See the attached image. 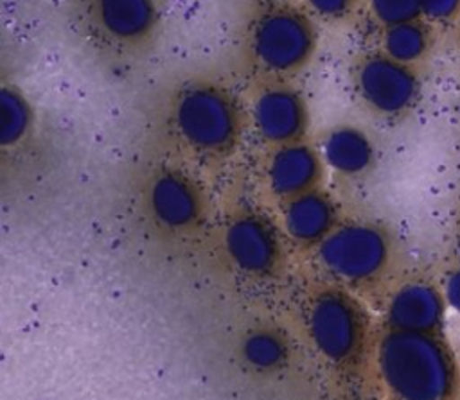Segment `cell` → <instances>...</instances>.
Instances as JSON below:
<instances>
[{
    "instance_id": "1",
    "label": "cell",
    "mask_w": 460,
    "mask_h": 400,
    "mask_svg": "<svg viewBox=\"0 0 460 400\" xmlns=\"http://www.w3.org/2000/svg\"><path fill=\"white\" fill-rule=\"evenodd\" d=\"M377 370L395 400H453L460 386L455 355L438 334L388 330Z\"/></svg>"
},
{
    "instance_id": "2",
    "label": "cell",
    "mask_w": 460,
    "mask_h": 400,
    "mask_svg": "<svg viewBox=\"0 0 460 400\" xmlns=\"http://www.w3.org/2000/svg\"><path fill=\"white\" fill-rule=\"evenodd\" d=\"M171 120L181 142L201 154L230 151L241 131L235 99L228 90L208 81H194L178 90Z\"/></svg>"
},
{
    "instance_id": "3",
    "label": "cell",
    "mask_w": 460,
    "mask_h": 400,
    "mask_svg": "<svg viewBox=\"0 0 460 400\" xmlns=\"http://www.w3.org/2000/svg\"><path fill=\"white\" fill-rule=\"evenodd\" d=\"M316 45L311 20L289 5L261 13L250 30L252 57L268 74H291L304 66Z\"/></svg>"
},
{
    "instance_id": "4",
    "label": "cell",
    "mask_w": 460,
    "mask_h": 400,
    "mask_svg": "<svg viewBox=\"0 0 460 400\" xmlns=\"http://www.w3.org/2000/svg\"><path fill=\"white\" fill-rule=\"evenodd\" d=\"M320 264L345 282H368L379 276L390 260L386 233L367 222H350L332 230L318 244Z\"/></svg>"
},
{
    "instance_id": "5",
    "label": "cell",
    "mask_w": 460,
    "mask_h": 400,
    "mask_svg": "<svg viewBox=\"0 0 460 400\" xmlns=\"http://www.w3.org/2000/svg\"><path fill=\"white\" fill-rule=\"evenodd\" d=\"M352 83L363 104L381 117L408 113L420 91L415 68L383 52L361 57L352 70Z\"/></svg>"
},
{
    "instance_id": "6",
    "label": "cell",
    "mask_w": 460,
    "mask_h": 400,
    "mask_svg": "<svg viewBox=\"0 0 460 400\" xmlns=\"http://www.w3.org/2000/svg\"><path fill=\"white\" fill-rule=\"evenodd\" d=\"M307 328L314 346L332 361L356 355L365 335V319L358 305L341 292H323L309 307Z\"/></svg>"
},
{
    "instance_id": "7",
    "label": "cell",
    "mask_w": 460,
    "mask_h": 400,
    "mask_svg": "<svg viewBox=\"0 0 460 400\" xmlns=\"http://www.w3.org/2000/svg\"><path fill=\"white\" fill-rule=\"evenodd\" d=\"M84 14L102 41L129 50L149 43L158 25L155 0H84Z\"/></svg>"
},
{
    "instance_id": "8",
    "label": "cell",
    "mask_w": 460,
    "mask_h": 400,
    "mask_svg": "<svg viewBox=\"0 0 460 400\" xmlns=\"http://www.w3.org/2000/svg\"><path fill=\"white\" fill-rule=\"evenodd\" d=\"M253 127L262 140L286 145L296 142L307 126V109L302 95L289 86L262 88L252 104Z\"/></svg>"
},
{
    "instance_id": "9",
    "label": "cell",
    "mask_w": 460,
    "mask_h": 400,
    "mask_svg": "<svg viewBox=\"0 0 460 400\" xmlns=\"http://www.w3.org/2000/svg\"><path fill=\"white\" fill-rule=\"evenodd\" d=\"M225 246L232 262L244 273H271L280 260L279 237L261 215L244 213L232 219L225 231Z\"/></svg>"
},
{
    "instance_id": "10",
    "label": "cell",
    "mask_w": 460,
    "mask_h": 400,
    "mask_svg": "<svg viewBox=\"0 0 460 400\" xmlns=\"http://www.w3.org/2000/svg\"><path fill=\"white\" fill-rule=\"evenodd\" d=\"M446 300L438 287L426 280L399 285L388 300L386 321L390 330L438 334L444 323Z\"/></svg>"
},
{
    "instance_id": "11",
    "label": "cell",
    "mask_w": 460,
    "mask_h": 400,
    "mask_svg": "<svg viewBox=\"0 0 460 400\" xmlns=\"http://www.w3.org/2000/svg\"><path fill=\"white\" fill-rule=\"evenodd\" d=\"M147 199L153 217L169 230H187L201 215V194L180 172L158 174L149 187Z\"/></svg>"
},
{
    "instance_id": "12",
    "label": "cell",
    "mask_w": 460,
    "mask_h": 400,
    "mask_svg": "<svg viewBox=\"0 0 460 400\" xmlns=\"http://www.w3.org/2000/svg\"><path fill=\"white\" fill-rule=\"evenodd\" d=\"M266 176L275 194L291 199L313 190L320 178V160L316 152L304 143H286L271 156Z\"/></svg>"
},
{
    "instance_id": "13",
    "label": "cell",
    "mask_w": 460,
    "mask_h": 400,
    "mask_svg": "<svg viewBox=\"0 0 460 400\" xmlns=\"http://www.w3.org/2000/svg\"><path fill=\"white\" fill-rule=\"evenodd\" d=\"M334 217L332 201L314 190L291 197L284 210L288 233L302 244H320L332 231Z\"/></svg>"
},
{
    "instance_id": "14",
    "label": "cell",
    "mask_w": 460,
    "mask_h": 400,
    "mask_svg": "<svg viewBox=\"0 0 460 400\" xmlns=\"http://www.w3.org/2000/svg\"><path fill=\"white\" fill-rule=\"evenodd\" d=\"M322 154L338 174L358 176L370 169L374 161V145L363 131L341 126L325 135Z\"/></svg>"
},
{
    "instance_id": "15",
    "label": "cell",
    "mask_w": 460,
    "mask_h": 400,
    "mask_svg": "<svg viewBox=\"0 0 460 400\" xmlns=\"http://www.w3.org/2000/svg\"><path fill=\"white\" fill-rule=\"evenodd\" d=\"M383 54L404 65H415L431 48V32L420 20L402 22L383 29L381 34Z\"/></svg>"
},
{
    "instance_id": "16",
    "label": "cell",
    "mask_w": 460,
    "mask_h": 400,
    "mask_svg": "<svg viewBox=\"0 0 460 400\" xmlns=\"http://www.w3.org/2000/svg\"><path fill=\"white\" fill-rule=\"evenodd\" d=\"M31 124V108L25 97L14 88H4L0 93V143L13 145Z\"/></svg>"
},
{
    "instance_id": "17",
    "label": "cell",
    "mask_w": 460,
    "mask_h": 400,
    "mask_svg": "<svg viewBox=\"0 0 460 400\" xmlns=\"http://www.w3.org/2000/svg\"><path fill=\"white\" fill-rule=\"evenodd\" d=\"M243 353L244 359L255 368L268 370L284 361L286 344L277 334L268 330H257L244 339Z\"/></svg>"
},
{
    "instance_id": "18",
    "label": "cell",
    "mask_w": 460,
    "mask_h": 400,
    "mask_svg": "<svg viewBox=\"0 0 460 400\" xmlns=\"http://www.w3.org/2000/svg\"><path fill=\"white\" fill-rule=\"evenodd\" d=\"M368 7L383 27L419 20L422 16L420 0H368Z\"/></svg>"
},
{
    "instance_id": "19",
    "label": "cell",
    "mask_w": 460,
    "mask_h": 400,
    "mask_svg": "<svg viewBox=\"0 0 460 400\" xmlns=\"http://www.w3.org/2000/svg\"><path fill=\"white\" fill-rule=\"evenodd\" d=\"M309 9L323 20H341L349 16L356 0H305Z\"/></svg>"
},
{
    "instance_id": "20",
    "label": "cell",
    "mask_w": 460,
    "mask_h": 400,
    "mask_svg": "<svg viewBox=\"0 0 460 400\" xmlns=\"http://www.w3.org/2000/svg\"><path fill=\"white\" fill-rule=\"evenodd\" d=\"M420 13L429 22H449L460 14V0H420Z\"/></svg>"
},
{
    "instance_id": "21",
    "label": "cell",
    "mask_w": 460,
    "mask_h": 400,
    "mask_svg": "<svg viewBox=\"0 0 460 400\" xmlns=\"http://www.w3.org/2000/svg\"><path fill=\"white\" fill-rule=\"evenodd\" d=\"M442 294H444L446 305H449L455 312L460 314V269L447 273L444 280Z\"/></svg>"
},
{
    "instance_id": "22",
    "label": "cell",
    "mask_w": 460,
    "mask_h": 400,
    "mask_svg": "<svg viewBox=\"0 0 460 400\" xmlns=\"http://www.w3.org/2000/svg\"><path fill=\"white\" fill-rule=\"evenodd\" d=\"M456 262H458V269H460V240L456 244Z\"/></svg>"
},
{
    "instance_id": "23",
    "label": "cell",
    "mask_w": 460,
    "mask_h": 400,
    "mask_svg": "<svg viewBox=\"0 0 460 400\" xmlns=\"http://www.w3.org/2000/svg\"><path fill=\"white\" fill-rule=\"evenodd\" d=\"M458 23H460V14H458Z\"/></svg>"
}]
</instances>
